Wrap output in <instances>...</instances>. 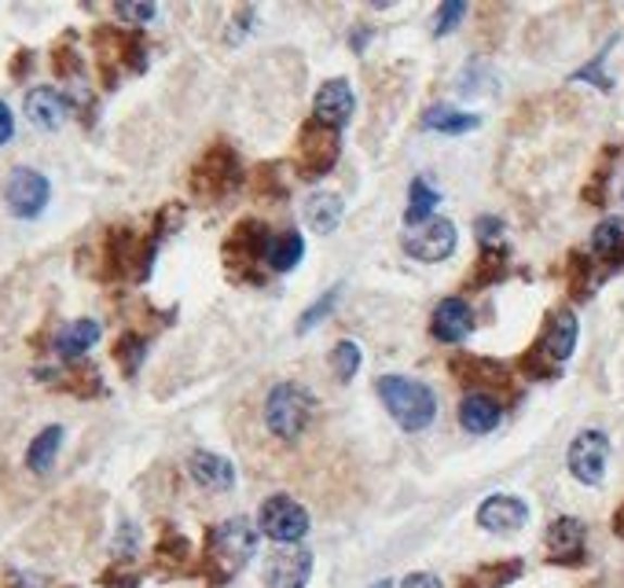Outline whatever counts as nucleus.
Segmentation results:
<instances>
[{
    "instance_id": "nucleus-42",
    "label": "nucleus",
    "mask_w": 624,
    "mask_h": 588,
    "mask_svg": "<svg viewBox=\"0 0 624 588\" xmlns=\"http://www.w3.org/2000/svg\"><path fill=\"white\" fill-rule=\"evenodd\" d=\"M23 588H37V585H23Z\"/></svg>"
},
{
    "instance_id": "nucleus-1",
    "label": "nucleus",
    "mask_w": 624,
    "mask_h": 588,
    "mask_svg": "<svg viewBox=\"0 0 624 588\" xmlns=\"http://www.w3.org/2000/svg\"><path fill=\"white\" fill-rule=\"evenodd\" d=\"M374 390H379V398L386 404L390 416L397 420V427L408 434L426 430L437 416V393L419 379H408V375H382V379L374 383Z\"/></svg>"
},
{
    "instance_id": "nucleus-12",
    "label": "nucleus",
    "mask_w": 624,
    "mask_h": 588,
    "mask_svg": "<svg viewBox=\"0 0 624 588\" xmlns=\"http://www.w3.org/2000/svg\"><path fill=\"white\" fill-rule=\"evenodd\" d=\"M353 111H357V100H353L349 82L334 78L328 85H320V92H316V100H313V122L342 133V125H349Z\"/></svg>"
},
{
    "instance_id": "nucleus-39",
    "label": "nucleus",
    "mask_w": 624,
    "mask_h": 588,
    "mask_svg": "<svg viewBox=\"0 0 624 588\" xmlns=\"http://www.w3.org/2000/svg\"><path fill=\"white\" fill-rule=\"evenodd\" d=\"M400 588H445V585H441L434 574H408Z\"/></svg>"
},
{
    "instance_id": "nucleus-15",
    "label": "nucleus",
    "mask_w": 624,
    "mask_h": 588,
    "mask_svg": "<svg viewBox=\"0 0 624 588\" xmlns=\"http://www.w3.org/2000/svg\"><path fill=\"white\" fill-rule=\"evenodd\" d=\"M525 523H530V508L511 493H493L477 508V526L488 529V534H514Z\"/></svg>"
},
{
    "instance_id": "nucleus-21",
    "label": "nucleus",
    "mask_w": 624,
    "mask_h": 588,
    "mask_svg": "<svg viewBox=\"0 0 624 588\" xmlns=\"http://www.w3.org/2000/svg\"><path fill=\"white\" fill-rule=\"evenodd\" d=\"M507 273H511V254H507V247H499V243L482 247V254H477V262L467 276V291H482V287L504 284Z\"/></svg>"
},
{
    "instance_id": "nucleus-34",
    "label": "nucleus",
    "mask_w": 624,
    "mask_h": 588,
    "mask_svg": "<svg viewBox=\"0 0 624 588\" xmlns=\"http://www.w3.org/2000/svg\"><path fill=\"white\" fill-rule=\"evenodd\" d=\"M463 15H467V4H463V0H448V4H441V8H437V23H434V37L453 34Z\"/></svg>"
},
{
    "instance_id": "nucleus-25",
    "label": "nucleus",
    "mask_w": 624,
    "mask_h": 588,
    "mask_svg": "<svg viewBox=\"0 0 624 588\" xmlns=\"http://www.w3.org/2000/svg\"><path fill=\"white\" fill-rule=\"evenodd\" d=\"M477 125H482V114L456 111V108H441V103L422 114V129L445 133V137H463V133H474Z\"/></svg>"
},
{
    "instance_id": "nucleus-26",
    "label": "nucleus",
    "mask_w": 624,
    "mask_h": 588,
    "mask_svg": "<svg viewBox=\"0 0 624 588\" xmlns=\"http://www.w3.org/2000/svg\"><path fill=\"white\" fill-rule=\"evenodd\" d=\"M60 449H63V427H44L30 441V449H26V467H30L34 475H48V471L55 467Z\"/></svg>"
},
{
    "instance_id": "nucleus-3",
    "label": "nucleus",
    "mask_w": 624,
    "mask_h": 588,
    "mask_svg": "<svg viewBox=\"0 0 624 588\" xmlns=\"http://www.w3.org/2000/svg\"><path fill=\"white\" fill-rule=\"evenodd\" d=\"M316 420V398L313 390H305L302 383H276L265 398V427L272 438L280 441H297Z\"/></svg>"
},
{
    "instance_id": "nucleus-8",
    "label": "nucleus",
    "mask_w": 624,
    "mask_h": 588,
    "mask_svg": "<svg viewBox=\"0 0 624 588\" xmlns=\"http://www.w3.org/2000/svg\"><path fill=\"white\" fill-rule=\"evenodd\" d=\"M456 243H459V233L453 221H445V217H430L426 225L411 228V233H405V239H400L405 254L411 262H422V265L445 262V258L456 250Z\"/></svg>"
},
{
    "instance_id": "nucleus-13",
    "label": "nucleus",
    "mask_w": 624,
    "mask_h": 588,
    "mask_svg": "<svg viewBox=\"0 0 624 588\" xmlns=\"http://www.w3.org/2000/svg\"><path fill=\"white\" fill-rule=\"evenodd\" d=\"M313 574V555L305 548H280L265 563V585L268 588H305Z\"/></svg>"
},
{
    "instance_id": "nucleus-22",
    "label": "nucleus",
    "mask_w": 624,
    "mask_h": 588,
    "mask_svg": "<svg viewBox=\"0 0 624 588\" xmlns=\"http://www.w3.org/2000/svg\"><path fill=\"white\" fill-rule=\"evenodd\" d=\"M100 335H103L100 321H89V316L71 321L60 331V339H55V353H60L63 361H78V356H85L95 342H100Z\"/></svg>"
},
{
    "instance_id": "nucleus-10",
    "label": "nucleus",
    "mask_w": 624,
    "mask_h": 588,
    "mask_svg": "<svg viewBox=\"0 0 624 588\" xmlns=\"http://www.w3.org/2000/svg\"><path fill=\"white\" fill-rule=\"evenodd\" d=\"M48 196H52V185H48L44 173H37L30 166H18L12 177H8V188H4V199H8V210L23 221H34L44 214L48 207Z\"/></svg>"
},
{
    "instance_id": "nucleus-14",
    "label": "nucleus",
    "mask_w": 624,
    "mask_h": 588,
    "mask_svg": "<svg viewBox=\"0 0 624 588\" xmlns=\"http://www.w3.org/2000/svg\"><path fill=\"white\" fill-rule=\"evenodd\" d=\"M577 335H581L577 316H573L570 310H562V313H555L551 321H547L544 335L536 339V350H540L547 361L555 364V368H562V364L573 356V350H577Z\"/></svg>"
},
{
    "instance_id": "nucleus-31",
    "label": "nucleus",
    "mask_w": 624,
    "mask_h": 588,
    "mask_svg": "<svg viewBox=\"0 0 624 588\" xmlns=\"http://www.w3.org/2000/svg\"><path fill=\"white\" fill-rule=\"evenodd\" d=\"M360 361H364V353H360V346L353 342V339H342L339 346H334V353H331V364H334V375H339L342 383H349L353 375H357L360 368Z\"/></svg>"
},
{
    "instance_id": "nucleus-36",
    "label": "nucleus",
    "mask_w": 624,
    "mask_h": 588,
    "mask_svg": "<svg viewBox=\"0 0 624 588\" xmlns=\"http://www.w3.org/2000/svg\"><path fill=\"white\" fill-rule=\"evenodd\" d=\"M114 15H118V18H129V23H137V26H143V23H151V18L158 15V8H155V4H114Z\"/></svg>"
},
{
    "instance_id": "nucleus-33",
    "label": "nucleus",
    "mask_w": 624,
    "mask_h": 588,
    "mask_svg": "<svg viewBox=\"0 0 624 588\" xmlns=\"http://www.w3.org/2000/svg\"><path fill=\"white\" fill-rule=\"evenodd\" d=\"M334 302H339V287H331L328 295L323 298H316V302L309 305V310L302 313V321H297V335H305V331H313L316 324L323 321V316H328L331 310H334Z\"/></svg>"
},
{
    "instance_id": "nucleus-27",
    "label": "nucleus",
    "mask_w": 624,
    "mask_h": 588,
    "mask_svg": "<svg viewBox=\"0 0 624 588\" xmlns=\"http://www.w3.org/2000/svg\"><path fill=\"white\" fill-rule=\"evenodd\" d=\"M518 574H522V563H518V559L488 563V566H477V571L459 577V588H504V585H511Z\"/></svg>"
},
{
    "instance_id": "nucleus-24",
    "label": "nucleus",
    "mask_w": 624,
    "mask_h": 588,
    "mask_svg": "<svg viewBox=\"0 0 624 588\" xmlns=\"http://www.w3.org/2000/svg\"><path fill=\"white\" fill-rule=\"evenodd\" d=\"M342 214H345V207L334 191H316V196L305 199V207H302V217L313 233H334V228L342 225Z\"/></svg>"
},
{
    "instance_id": "nucleus-40",
    "label": "nucleus",
    "mask_w": 624,
    "mask_h": 588,
    "mask_svg": "<svg viewBox=\"0 0 624 588\" xmlns=\"http://www.w3.org/2000/svg\"><path fill=\"white\" fill-rule=\"evenodd\" d=\"M613 534L624 537V504L617 508V515H613Z\"/></svg>"
},
{
    "instance_id": "nucleus-37",
    "label": "nucleus",
    "mask_w": 624,
    "mask_h": 588,
    "mask_svg": "<svg viewBox=\"0 0 624 588\" xmlns=\"http://www.w3.org/2000/svg\"><path fill=\"white\" fill-rule=\"evenodd\" d=\"M474 228H477V243L496 247L499 233H504V221H499V217H477V221H474Z\"/></svg>"
},
{
    "instance_id": "nucleus-6",
    "label": "nucleus",
    "mask_w": 624,
    "mask_h": 588,
    "mask_svg": "<svg viewBox=\"0 0 624 588\" xmlns=\"http://www.w3.org/2000/svg\"><path fill=\"white\" fill-rule=\"evenodd\" d=\"M342 155V137L339 129H328L320 122H305L302 137H297V151H294V166L297 177L305 180H320L334 170V162Z\"/></svg>"
},
{
    "instance_id": "nucleus-19",
    "label": "nucleus",
    "mask_w": 624,
    "mask_h": 588,
    "mask_svg": "<svg viewBox=\"0 0 624 588\" xmlns=\"http://www.w3.org/2000/svg\"><path fill=\"white\" fill-rule=\"evenodd\" d=\"M26 114H30V122L37 129H60L66 122V114H71V103L63 100V92L41 85V89L26 92Z\"/></svg>"
},
{
    "instance_id": "nucleus-4",
    "label": "nucleus",
    "mask_w": 624,
    "mask_h": 588,
    "mask_svg": "<svg viewBox=\"0 0 624 588\" xmlns=\"http://www.w3.org/2000/svg\"><path fill=\"white\" fill-rule=\"evenodd\" d=\"M246 180V170L228 143H214L191 170V188L203 199H225Z\"/></svg>"
},
{
    "instance_id": "nucleus-11",
    "label": "nucleus",
    "mask_w": 624,
    "mask_h": 588,
    "mask_svg": "<svg viewBox=\"0 0 624 588\" xmlns=\"http://www.w3.org/2000/svg\"><path fill=\"white\" fill-rule=\"evenodd\" d=\"M470 331H474V310L467 305V298H441L430 316V335L445 346H459Z\"/></svg>"
},
{
    "instance_id": "nucleus-23",
    "label": "nucleus",
    "mask_w": 624,
    "mask_h": 588,
    "mask_svg": "<svg viewBox=\"0 0 624 588\" xmlns=\"http://www.w3.org/2000/svg\"><path fill=\"white\" fill-rule=\"evenodd\" d=\"M591 254L607 268H624V217H607L591 233Z\"/></svg>"
},
{
    "instance_id": "nucleus-7",
    "label": "nucleus",
    "mask_w": 624,
    "mask_h": 588,
    "mask_svg": "<svg viewBox=\"0 0 624 588\" xmlns=\"http://www.w3.org/2000/svg\"><path fill=\"white\" fill-rule=\"evenodd\" d=\"M257 526H262V534L268 537V541L294 545L309 534V511L297 504L294 497L276 493V497L265 500L262 511H257Z\"/></svg>"
},
{
    "instance_id": "nucleus-35",
    "label": "nucleus",
    "mask_w": 624,
    "mask_h": 588,
    "mask_svg": "<svg viewBox=\"0 0 624 588\" xmlns=\"http://www.w3.org/2000/svg\"><path fill=\"white\" fill-rule=\"evenodd\" d=\"M118 361L125 372H137V364L143 361V339H137V335H125V339L118 342Z\"/></svg>"
},
{
    "instance_id": "nucleus-20",
    "label": "nucleus",
    "mask_w": 624,
    "mask_h": 588,
    "mask_svg": "<svg viewBox=\"0 0 624 588\" xmlns=\"http://www.w3.org/2000/svg\"><path fill=\"white\" fill-rule=\"evenodd\" d=\"M499 420H504V409H499V401L493 393H467V398L459 401V423H463L467 434L496 430Z\"/></svg>"
},
{
    "instance_id": "nucleus-9",
    "label": "nucleus",
    "mask_w": 624,
    "mask_h": 588,
    "mask_svg": "<svg viewBox=\"0 0 624 588\" xmlns=\"http://www.w3.org/2000/svg\"><path fill=\"white\" fill-rule=\"evenodd\" d=\"M607 460H610V438L602 430H581L573 438L570 452H565V467L584 486H599L607 478Z\"/></svg>"
},
{
    "instance_id": "nucleus-17",
    "label": "nucleus",
    "mask_w": 624,
    "mask_h": 588,
    "mask_svg": "<svg viewBox=\"0 0 624 588\" xmlns=\"http://www.w3.org/2000/svg\"><path fill=\"white\" fill-rule=\"evenodd\" d=\"M584 537H588V529H584L581 518H555L551 526H547V552H551V563H581L584 559Z\"/></svg>"
},
{
    "instance_id": "nucleus-18",
    "label": "nucleus",
    "mask_w": 624,
    "mask_h": 588,
    "mask_svg": "<svg viewBox=\"0 0 624 588\" xmlns=\"http://www.w3.org/2000/svg\"><path fill=\"white\" fill-rule=\"evenodd\" d=\"M188 475L199 481L203 489H214V493H228V489L235 486V467L232 460L217 456V452H191L188 456Z\"/></svg>"
},
{
    "instance_id": "nucleus-16",
    "label": "nucleus",
    "mask_w": 624,
    "mask_h": 588,
    "mask_svg": "<svg viewBox=\"0 0 624 588\" xmlns=\"http://www.w3.org/2000/svg\"><path fill=\"white\" fill-rule=\"evenodd\" d=\"M448 372L456 375L463 387H504L511 379L507 364L493 361V356H474V353H456L448 361Z\"/></svg>"
},
{
    "instance_id": "nucleus-29",
    "label": "nucleus",
    "mask_w": 624,
    "mask_h": 588,
    "mask_svg": "<svg viewBox=\"0 0 624 588\" xmlns=\"http://www.w3.org/2000/svg\"><path fill=\"white\" fill-rule=\"evenodd\" d=\"M441 202L437 188L426 185V180H411V196H408V210H405V221L411 228L426 225L430 214H434V207Z\"/></svg>"
},
{
    "instance_id": "nucleus-41",
    "label": "nucleus",
    "mask_w": 624,
    "mask_h": 588,
    "mask_svg": "<svg viewBox=\"0 0 624 588\" xmlns=\"http://www.w3.org/2000/svg\"><path fill=\"white\" fill-rule=\"evenodd\" d=\"M371 588H393V581H374Z\"/></svg>"
},
{
    "instance_id": "nucleus-2",
    "label": "nucleus",
    "mask_w": 624,
    "mask_h": 588,
    "mask_svg": "<svg viewBox=\"0 0 624 588\" xmlns=\"http://www.w3.org/2000/svg\"><path fill=\"white\" fill-rule=\"evenodd\" d=\"M257 552V529L250 518L235 515L228 523H220L217 529H209V545H206V574L214 581H232L243 566Z\"/></svg>"
},
{
    "instance_id": "nucleus-30",
    "label": "nucleus",
    "mask_w": 624,
    "mask_h": 588,
    "mask_svg": "<svg viewBox=\"0 0 624 588\" xmlns=\"http://www.w3.org/2000/svg\"><path fill=\"white\" fill-rule=\"evenodd\" d=\"M591 258L588 254H581V250H573V254H570V265H565V279H570V295L573 298H577V302H581V298H588L591 295Z\"/></svg>"
},
{
    "instance_id": "nucleus-38",
    "label": "nucleus",
    "mask_w": 624,
    "mask_h": 588,
    "mask_svg": "<svg viewBox=\"0 0 624 588\" xmlns=\"http://www.w3.org/2000/svg\"><path fill=\"white\" fill-rule=\"evenodd\" d=\"M12 133H15V118H12V111H8V103L0 100V143L12 140Z\"/></svg>"
},
{
    "instance_id": "nucleus-28",
    "label": "nucleus",
    "mask_w": 624,
    "mask_h": 588,
    "mask_svg": "<svg viewBox=\"0 0 624 588\" xmlns=\"http://www.w3.org/2000/svg\"><path fill=\"white\" fill-rule=\"evenodd\" d=\"M305 258V239H302V233H280V236H272V247H268V268L272 273H291V268L302 262Z\"/></svg>"
},
{
    "instance_id": "nucleus-32",
    "label": "nucleus",
    "mask_w": 624,
    "mask_h": 588,
    "mask_svg": "<svg viewBox=\"0 0 624 588\" xmlns=\"http://www.w3.org/2000/svg\"><path fill=\"white\" fill-rule=\"evenodd\" d=\"M254 191L262 199H283L286 196V185L280 180V170L272 166V162H262L254 173Z\"/></svg>"
},
{
    "instance_id": "nucleus-5",
    "label": "nucleus",
    "mask_w": 624,
    "mask_h": 588,
    "mask_svg": "<svg viewBox=\"0 0 624 588\" xmlns=\"http://www.w3.org/2000/svg\"><path fill=\"white\" fill-rule=\"evenodd\" d=\"M272 233L262 221H239L225 239V265L235 279H257V265L268 262Z\"/></svg>"
}]
</instances>
